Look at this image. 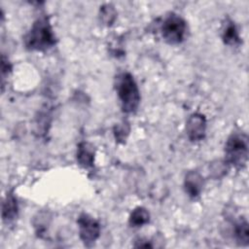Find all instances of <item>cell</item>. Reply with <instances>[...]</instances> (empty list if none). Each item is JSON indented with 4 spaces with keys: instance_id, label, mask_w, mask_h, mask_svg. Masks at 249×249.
I'll return each mask as SVG.
<instances>
[{
    "instance_id": "6da1fadb",
    "label": "cell",
    "mask_w": 249,
    "mask_h": 249,
    "mask_svg": "<svg viewBox=\"0 0 249 249\" xmlns=\"http://www.w3.org/2000/svg\"><path fill=\"white\" fill-rule=\"evenodd\" d=\"M23 44L29 51L44 52L56 44V38L47 16H40L23 37Z\"/></svg>"
},
{
    "instance_id": "7a4b0ae2",
    "label": "cell",
    "mask_w": 249,
    "mask_h": 249,
    "mask_svg": "<svg viewBox=\"0 0 249 249\" xmlns=\"http://www.w3.org/2000/svg\"><path fill=\"white\" fill-rule=\"evenodd\" d=\"M115 88L124 113H134L140 103V91L133 76L128 72L120 73L115 80Z\"/></svg>"
},
{
    "instance_id": "3957f363",
    "label": "cell",
    "mask_w": 249,
    "mask_h": 249,
    "mask_svg": "<svg viewBox=\"0 0 249 249\" xmlns=\"http://www.w3.org/2000/svg\"><path fill=\"white\" fill-rule=\"evenodd\" d=\"M248 160V137L245 133H231L225 145V162L235 168L245 166Z\"/></svg>"
},
{
    "instance_id": "277c9868",
    "label": "cell",
    "mask_w": 249,
    "mask_h": 249,
    "mask_svg": "<svg viewBox=\"0 0 249 249\" xmlns=\"http://www.w3.org/2000/svg\"><path fill=\"white\" fill-rule=\"evenodd\" d=\"M161 36L170 45H177L185 40L187 23L183 18L174 13L166 16L160 26Z\"/></svg>"
},
{
    "instance_id": "5b68a950",
    "label": "cell",
    "mask_w": 249,
    "mask_h": 249,
    "mask_svg": "<svg viewBox=\"0 0 249 249\" xmlns=\"http://www.w3.org/2000/svg\"><path fill=\"white\" fill-rule=\"evenodd\" d=\"M79 235L87 247H91L100 235V225L97 220L87 213H82L78 220Z\"/></svg>"
},
{
    "instance_id": "8992f818",
    "label": "cell",
    "mask_w": 249,
    "mask_h": 249,
    "mask_svg": "<svg viewBox=\"0 0 249 249\" xmlns=\"http://www.w3.org/2000/svg\"><path fill=\"white\" fill-rule=\"evenodd\" d=\"M206 118L203 114H192L186 123V132L188 138L192 142H198L205 137L206 134Z\"/></svg>"
},
{
    "instance_id": "52a82bcc",
    "label": "cell",
    "mask_w": 249,
    "mask_h": 249,
    "mask_svg": "<svg viewBox=\"0 0 249 249\" xmlns=\"http://www.w3.org/2000/svg\"><path fill=\"white\" fill-rule=\"evenodd\" d=\"M203 187V177L201 174L196 170L189 171L185 175L184 179V189L186 194L191 197V198H196Z\"/></svg>"
},
{
    "instance_id": "ba28073f",
    "label": "cell",
    "mask_w": 249,
    "mask_h": 249,
    "mask_svg": "<svg viewBox=\"0 0 249 249\" xmlns=\"http://www.w3.org/2000/svg\"><path fill=\"white\" fill-rule=\"evenodd\" d=\"M95 157V149L92 144L89 142H81L77 147V161L84 168H89L93 166Z\"/></svg>"
},
{
    "instance_id": "9c48e42d",
    "label": "cell",
    "mask_w": 249,
    "mask_h": 249,
    "mask_svg": "<svg viewBox=\"0 0 249 249\" xmlns=\"http://www.w3.org/2000/svg\"><path fill=\"white\" fill-rule=\"evenodd\" d=\"M18 213V201L12 193L7 194L2 204V220L6 224H10L16 220Z\"/></svg>"
},
{
    "instance_id": "30bf717a",
    "label": "cell",
    "mask_w": 249,
    "mask_h": 249,
    "mask_svg": "<svg viewBox=\"0 0 249 249\" xmlns=\"http://www.w3.org/2000/svg\"><path fill=\"white\" fill-rule=\"evenodd\" d=\"M222 40L225 45L230 47H237L241 44V38L234 22L231 19H227L222 31Z\"/></svg>"
},
{
    "instance_id": "8fae6325",
    "label": "cell",
    "mask_w": 249,
    "mask_h": 249,
    "mask_svg": "<svg viewBox=\"0 0 249 249\" xmlns=\"http://www.w3.org/2000/svg\"><path fill=\"white\" fill-rule=\"evenodd\" d=\"M232 232L234 239L238 244L242 246H246L249 243V228L248 222L246 219L240 218L239 220L235 221L232 226Z\"/></svg>"
},
{
    "instance_id": "7c38bea8",
    "label": "cell",
    "mask_w": 249,
    "mask_h": 249,
    "mask_svg": "<svg viewBox=\"0 0 249 249\" xmlns=\"http://www.w3.org/2000/svg\"><path fill=\"white\" fill-rule=\"evenodd\" d=\"M149 221H150V213L146 208L142 206H138L134 208L131 211L128 218V223L132 228H140L148 224Z\"/></svg>"
},
{
    "instance_id": "4fadbf2b",
    "label": "cell",
    "mask_w": 249,
    "mask_h": 249,
    "mask_svg": "<svg viewBox=\"0 0 249 249\" xmlns=\"http://www.w3.org/2000/svg\"><path fill=\"white\" fill-rule=\"evenodd\" d=\"M50 220L51 218L47 212H40L34 217L33 226L38 236L42 237L44 234H46V231L50 225Z\"/></svg>"
},
{
    "instance_id": "5bb4252c",
    "label": "cell",
    "mask_w": 249,
    "mask_h": 249,
    "mask_svg": "<svg viewBox=\"0 0 249 249\" xmlns=\"http://www.w3.org/2000/svg\"><path fill=\"white\" fill-rule=\"evenodd\" d=\"M116 18H117V11L113 5L105 4L100 7L99 19L104 25H107V26L112 25L116 20Z\"/></svg>"
},
{
    "instance_id": "9a60e30c",
    "label": "cell",
    "mask_w": 249,
    "mask_h": 249,
    "mask_svg": "<svg viewBox=\"0 0 249 249\" xmlns=\"http://www.w3.org/2000/svg\"><path fill=\"white\" fill-rule=\"evenodd\" d=\"M113 131H114V136L116 138V141H118L119 143H124L130 131L129 124L125 121H123L122 123L114 126Z\"/></svg>"
},
{
    "instance_id": "2e32d148",
    "label": "cell",
    "mask_w": 249,
    "mask_h": 249,
    "mask_svg": "<svg viewBox=\"0 0 249 249\" xmlns=\"http://www.w3.org/2000/svg\"><path fill=\"white\" fill-rule=\"evenodd\" d=\"M227 167H228V164L224 161H216L215 163H213L211 165V168H210V171H211V174L214 178H220L222 176H224L227 172Z\"/></svg>"
},
{
    "instance_id": "e0dca14e",
    "label": "cell",
    "mask_w": 249,
    "mask_h": 249,
    "mask_svg": "<svg viewBox=\"0 0 249 249\" xmlns=\"http://www.w3.org/2000/svg\"><path fill=\"white\" fill-rule=\"evenodd\" d=\"M11 69H12V66L9 62V60L4 56L2 55V62H1V73H2V85L4 87V82H5V79L8 78L10 72H11Z\"/></svg>"
},
{
    "instance_id": "ac0fdd59",
    "label": "cell",
    "mask_w": 249,
    "mask_h": 249,
    "mask_svg": "<svg viewBox=\"0 0 249 249\" xmlns=\"http://www.w3.org/2000/svg\"><path fill=\"white\" fill-rule=\"evenodd\" d=\"M136 242H137V243L134 244L135 247H145V248H147V247H153V245L150 243V241H149V240H146V239H139V240H137Z\"/></svg>"
}]
</instances>
